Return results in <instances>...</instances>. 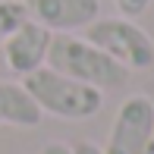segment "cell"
I'll return each mask as SVG.
<instances>
[{"label":"cell","mask_w":154,"mask_h":154,"mask_svg":"<svg viewBox=\"0 0 154 154\" xmlns=\"http://www.w3.org/2000/svg\"><path fill=\"white\" fill-rule=\"evenodd\" d=\"M22 88L32 94L41 113H51L57 120H88L104 107V91L85 82H75L51 66H41L22 75Z\"/></svg>","instance_id":"6da1fadb"},{"label":"cell","mask_w":154,"mask_h":154,"mask_svg":"<svg viewBox=\"0 0 154 154\" xmlns=\"http://www.w3.org/2000/svg\"><path fill=\"white\" fill-rule=\"evenodd\" d=\"M44 66L57 69V72L69 75L75 82H85L91 88H120L129 75V69L120 66L113 57H107L104 51H97L91 41L75 38V35H54L51 47H47Z\"/></svg>","instance_id":"7a4b0ae2"},{"label":"cell","mask_w":154,"mask_h":154,"mask_svg":"<svg viewBox=\"0 0 154 154\" xmlns=\"http://www.w3.org/2000/svg\"><path fill=\"white\" fill-rule=\"evenodd\" d=\"M85 41L113 57L126 69H151L154 66V41L132 19H94L85 29Z\"/></svg>","instance_id":"3957f363"},{"label":"cell","mask_w":154,"mask_h":154,"mask_svg":"<svg viewBox=\"0 0 154 154\" xmlns=\"http://www.w3.org/2000/svg\"><path fill=\"white\" fill-rule=\"evenodd\" d=\"M151 132H154V101L148 94H129L113 116L104 154H145Z\"/></svg>","instance_id":"277c9868"},{"label":"cell","mask_w":154,"mask_h":154,"mask_svg":"<svg viewBox=\"0 0 154 154\" xmlns=\"http://www.w3.org/2000/svg\"><path fill=\"white\" fill-rule=\"evenodd\" d=\"M25 6L35 22L57 35L88 29L94 19H101V0H25Z\"/></svg>","instance_id":"5b68a950"},{"label":"cell","mask_w":154,"mask_h":154,"mask_svg":"<svg viewBox=\"0 0 154 154\" xmlns=\"http://www.w3.org/2000/svg\"><path fill=\"white\" fill-rule=\"evenodd\" d=\"M51 38H54V32H47L41 22H35V19L22 22L3 41V60H6V66H10V72L29 75L35 69H41L44 60H47Z\"/></svg>","instance_id":"8992f818"},{"label":"cell","mask_w":154,"mask_h":154,"mask_svg":"<svg viewBox=\"0 0 154 154\" xmlns=\"http://www.w3.org/2000/svg\"><path fill=\"white\" fill-rule=\"evenodd\" d=\"M41 116L44 113L38 110V104L32 101V94L19 82H0V123L3 126L32 129L41 123Z\"/></svg>","instance_id":"52a82bcc"},{"label":"cell","mask_w":154,"mask_h":154,"mask_svg":"<svg viewBox=\"0 0 154 154\" xmlns=\"http://www.w3.org/2000/svg\"><path fill=\"white\" fill-rule=\"evenodd\" d=\"M29 6L25 0H0V44L10 38L22 22H29Z\"/></svg>","instance_id":"ba28073f"},{"label":"cell","mask_w":154,"mask_h":154,"mask_svg":"<svg viewBox=\"0 0 154 154\" xmlns=\"http://www.w3.org/2000/svg\"><path fill=\"white\" fill-rule=\"evenodd\" d=\"M151 6V0H116V10L123 13V19H135Z\"/></svg>","instance_id":"9c48e42d"},{"label":"cell","mask_w":154,"mask_h":154,"mask_svg":"<svg viewBox=\"0 0 154 154\" xmlns=\"http://www.w3.org/2000/svg\"><path fill=\"white\" fill-rule=\"evenodd\" d=\"M41 154H72V148H69L66 142H47L44 148H41Z\"/></svg>","instance_id":"30bf717a"},{"label":"cell","mask_w":154,"mask_h":154,"mask_svg":"<svg viewBox=\"0 0 154 154\" xmlns=\"http://www.w3.org/2000/svg\"><path fill=\"white\" fill-rule=\"evenodd\" d=\"M72 154H104V151L97 148V145H91V142H79L72 148Z\"/></svg>","instance_id":"8fae6325"},{"label":"cell","mask_w":154,"mask_h":154,"mask_svg":"<svg viewBox=\"0 0 154 154\" xmlns=\"http://www.w3.org/2000/svg\"><path fill=\"white\" fill-rule=\"evenodd\" d=\"M145 154H154V132H151V138H148V148H145Z\"/></svg>","instance_id":"7c38bea8"}]
</instances>
